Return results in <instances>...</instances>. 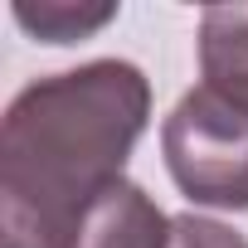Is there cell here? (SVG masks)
<instances>
[{
	"label": "cell",
	"mask_w": 248,
	"mask_h": 248,
	"mask_svg": "<svg viewBox=\"0 0 248 248\" xmlns=\"http://www.w3.org/2000/svg\"><path fill=\"white\" fill-rule=\"evenodd\" d=\"M170 248H248V238L219 219H204V214H175V233H170Z\"/></svg>",
	"instance_id": "obj_6"
},
{
	"label": "cell",
	"mask_w": 248,
	"mask_h": 248,
	"mask_svg": "<svg viewBox=\"0 0 248 248\" xmlns=\"http://www.w3.org/2000/svg\"><path fill=\"white\" fill-rule=\"evenodd\" d=\"M175 219L137 185V180H112L78 219L68 248H170Z\"/></svg>",
	"instance_id": "obj_3"
},
{
	"label": "cell",
	"mask_w": 248,
	"mask_h": 248,
	"mask_svg": "<svg viewBox=\"0 0 248 248\" xmlns=\"http://www.w3.org/2000/svg\"><path fill=\"white\" fill-rule=\"evenodd\" d=\"M117 20V5L112 0H15V25L30 30L34 39L44 44H78V39H93L102 25Z\"/></svg>",
	"instance_id": "obj_5"
},
{
	"label": "cell",
	"mask_w": 248,
	"mask_h": 248,
	"mask_svg": "<svg viewBox=\"0 0 248 248\" xmlns=\"http://www.w3.org/2000/svg\"><path fill=\"white\" fill-rule=\"evenodd\" d=\"M200 73L204 83L248 88V5H209L200 15Z\"/></svg>",
	"instance_id": "obj_4"
},
{
	"label": "cell",
	"mask_w": 248,
	"mask_h": 248,
	"mask_svg": "<svg viewBox=\"0 0 248 248\" xmlns=\"http://www.w3.org/2000/svg\"><path fill=\"white\" fill-rule=\"evenodd\" d=\"M161 151L190 204L248 209V88L200 78L170 107Z\"/></svg>",
	"instance_id": "obj_2"
},
{
	"label": "cell",
	"mask_w": 248,
	"mask_h": 248,
	"mask_svg": "<svg viewBox=\"0 0 248 248\" xmlns=\"http://www.w3.org/2000/svg\"><path fill=\"white\" fill-rule=\"evenodd\" d=\"M151 122V83L93 59L20 88L0 122V248H68L83 209L127 170Z\"/></svg>",
	"instance_id": "obj_1"
}]
</instances>
